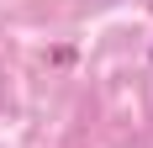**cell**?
Instances as JSON below:
<instances>
[{
  "label": "cell",
  "instance_id": "6da1fadb",
  "mask_svg": "<svg viewBox=\"0 0 153 148\" xmlns=\"http://www.w3.org/2000/svg\"><path fill=\"white\" fill-rule=\"evenodd\" d=\"M148 58H153V48H148Z\"/></svg>",
  "mask_w": 153,
  "mask_h": 148
}]
</instances>
